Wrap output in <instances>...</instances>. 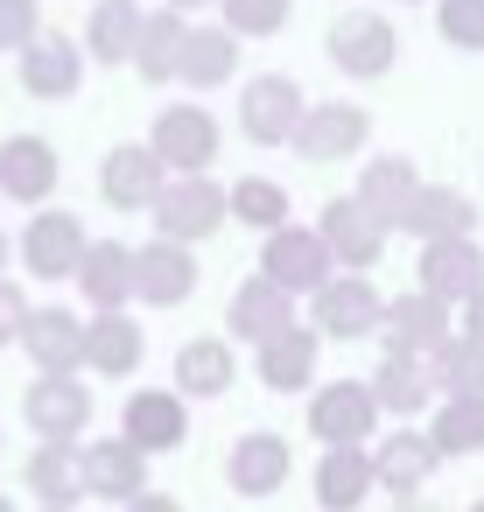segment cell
I'll return each mask as SVG.
<instances>
[{"label":"cell","instance_id":"6da1fadb","mask_svg":"<svg viewBox=\"0 0 484 512\" xmlns=\"http://www.w3.org/2000/svg\"><path fill=\"white\" fill-rule=\"evenodd\" d=\"M232 225V204H225V183L218 176H169L155 211H148V232L155 239H176V246H204Z\"/></svg>","mask_w":484,"mask_h":512},{"label":"cell","instance_id":"7a4b0ae2","mask_svg":"<svg viewBox=\"0 0 484 512\" xmlns=\"http://www.w3.org/2000/svg\"><path fill=\"white\" fill-rule=\"evenodd\" d=\"M302 421L323 449H365V442H379L386 414H379L365 379H316V393L302 400Z\"/></svg>","mask_w":484,"mask_h":512},{"label":"cell","instance_id":"3957f363","mask_svg":"<svg viewBox=\"0 0 484 512\" xmlns=\"http://www.w3.org/2000/svg\"><path fill=\"white\" fill-rule=\"evenodd\" d=\"M323 50H330V64H337L351 85H379V78L400 64V29H393V15H379V8H344V15L330 22Z\"/></svg>","mask_w":484,"mask_h":512},{"label":"cell","instance_id":"277c9868","mask_svg":"<svg viewBox=\"0 0 484 512\" xmlns=\"http://www.w3.org/2000/svg\"><path fill=\"white\" fill-rule=\"evenodd\" d=\"M148 148H155V162H162L169 176H211V162H218V148H225V127H218L211 106L183 99V106H162V113H155Z\"/></svg>","mask_w":484,"mask_h":512},{"label":"cell","instance_id":"5b68a950","mask_svg":"<svg viewBox=\"0 0 484 512\" xmlns=\"http://www.w3.org/2000/svg\"><path fill=\"white\" fill-rule=\"evenodd\" d=\"M85 253H92V232H85V218L64 211V204L29 211V225L15 232V260H22L36 281H78Z\"/></svg>","mask_w":484,"mask_h":512},{"label":"cell","instance_id":"8992f818","mask_svg":"<svg viewBox=\"0 0 484 512\" xmlns=\"http://www.w3.org/2000/svg\"><path fill=\"white\" fill-rule=\"evenodd\" d=\"M379 323H386V295L372 274H337L330 288L309 295V330L323 344H365L379 337Z\"/></svg>","mask_w":484,"mask_h":512},{"label":"cell","instance_id":"52a82bcc","mask_svg":"<svg viewBox=\"0 0 484 512\" xmlns=\"http://www.w3.org/2000/svg\"><path fill=\"white\" fill-rule=\"evenodd\" d=\"M309 113V92L288 78V71H260V78H239V134L253 148H288L295 127Z\"/></svg>","mask_w":484,"mask_h":512},{"label":"cell","instance_id":"ba28073f","mask_svg":"<svg viewBox=\"0 0 484 512\" xmlns=\"http://www.w3.org/2000/svg\"><path fill=\"white\" fill-rule=\"evenodd\" d=\"M85 71H92V57H85V43L64 36V29H43V36L15 57V85H22L36 106H64V99H78Z\"/></svg>","mask_w":484,"mask_h":512},{"label":"cell","instance_id":"9c48e42d","mask_svg":"<svg viewBox=\"0 0 484 512\" xmlns=\"http://www.w3.org/2000/svg\"><path fill=\"white\" fill-rule=\"evenodd\" d=\"M365 141H372V113H365L358 99H316V106L302 113V127H295L288 148H295L302 162L330 169V162H358Z\"/></svg>","mask_w":484,"mask_h":512},{"label":"cell","instance_id":"30bf717a","mask_svg":"<svg viewBox=\"0 0 484 512\" xmlns=\"http://www.w3.org/2000/svg\"><path fill=\"white\" fill-rule=\"evenodd\" d=\"M253 274H267L288 295H316V288L337 281V260H330V246H323L316 225H281V232L260 239V267Z\"/></svg>","mask_w":484,"mask_h":512},{"label":"cell","instance_id":"8fae6325","mask_svg":"<svg viewBox=\"0 0 484 512\" xmlns=\"http://www.w3.org/2000/svg\"><path fill=\"white\" fill-rule=\"evenodd\" d=\"M316 232H323V246H330V260H337V274H372L379 260H386V225L344 190V197H330L323 211H316Z\"/></svg>","mask_w":484,"mask_h":512},{"label":"cell","instance_id":"7c38bea8","mask_svg":"<svg viewBox=\"0 0 484 512\" xmlns=\"http://www.w3.org/2000/svg\"><path fill=\"white\" fill-rule=\"evenodd\" d=\"M64 183V162L43 134H8L0 141V197L22 204V211H50Z\"/></svg>","mask_w":484,"mask_h":512},{"label":"cell","instance_id":"4fadbf2b","mask_svg":"<svg viewBox=\"0 0 484 512\" xmlns=\"http://www.w3.org/2000/svg\"><path fill=\"white\" fill-rule=\"evenodd\" d=\"M120 435L148 456H169V449L190 442V400L176 386H134L120 400Z\"/></svg>","mask_w":484,"mask_h":512},{"label":"cell","instance_id":"5bb4252c","mask_svg":"<svg viewBox=\"0 0 484 512\" xmlns=\"http://www.w3.org/2000/svg\"><path fill=\"white\" fill-rule=\"evenodd\" d=\"M414 288L435 295L442 309H463L484 295V239H435L414 260Z\"/></svg>","mask_w":484,"mask_h":512},{"label":"cell","instance_id":"9a60e30c","mask_svg":"<svg viewBox=\"0 0 484 512\" xmlns=\"http://www.w3.org/2000/svg\"><path fill=\"white\" fill-rule=\"evenodd\" d=\"M449 337H456V309H442V302L421 295V288L386 295V323H379V344H386V351H400V358H435Z\"/></svg>","mask_w":484,"mask_h":512},{"label":"cell","instance_id":"2e32d148","mask_svg":"<svg viewBox=\"0 0 484 512\" xmlns=\"http://www.w3.org/2000/svg\"><path fill=\"white\" fill-rule=\"evenodd\" d=\"M85 344H92V316H78V309H64V302L36 309L29 330H22V351H29V365H36L43 379L85 372Z\"/></svg>","mask_w":484,"mask_h":512},{"label":"cell","instance_id":"e0dca14e","mask_svg":"<svg viewBox=\"0 0 484 512\" xmlns=\"http://www.w3.org/2000/svg\"><path fill=\"white\" fill-rule=\"evenodd\" d=\"M22 421L36 428V442H78L85 428H92V386H85V372H71V379H29V393H22Z\"/></svg>","mask_w":484,"mask_h":512},{"label":"cell","instance_id":"ac0fdd59","mask_svg":"<svg viewBox=\"0 0 484 512\" xmlns=\"http://www.w3.org/2000/svg\"><path fill=\"white\" fill-rule=\"evenodd\" d=\"M435 470H442V456H435L428 428H414V421H400L372 442V484L393 491V498H421L435 484Z\"/></svg>","mask_w":484,"mask_h":512},{"label":"cell","instance_id":"d6986e66","mask_svg":"<svg viewBox=\"0 0 484 512\" xmlns=\"http://www.w3.org/2000/svg\"><path fill=\"white\" fill-rule=\"evenodd\" d=\"M197 246H176V239H148L134 246V302L148 309H183L197 295Z\"/></svg>","mask_w":484,"mask_h":512},{"label":"cell","instance_id":"ffe728a7","mask_svg":"<svg viewBox=\"0 0 484 512\" xmlns=\"http://www.w3.org/2000/svg\"><path fill=\"white\" fill-rule=\"evenodd\" d=\"M288 477H295V449H288V435H274V428H246V435L232 442V456H225V484H232L239 498H281Z\"/></svg>","mask_w":484,"mask_h":512},{"label":"cell","instance_id":"44dd1931","mask_svg":"<svg viewBox=\"0 0 484 512\" xmlns=\"http://www.w3.org/2000/svg\"><path fill=\"white\" fill-rule=\"evenodd\" d=\"M302 316H295V295L288 288H274L267 274H246L239 288H232V302H225V337L232 344H267V337H281V330H295Z\"/></svg>","mask_w":484,"mask_h":512},{"label":"cell","instance_id":"7402d4cb","mask_svg":"<svg viewBox=\"0 0 484 512\" xmlns=\"http://www.w3.org/2000/svg\"><path fill=\"white\" fill-rule=\"evenodd\" d=\"M239 64H246V43H239L225 22H190V43H183V71H176V85L197 92V99H211V92L239 85Z\"/></svg>","mask_w":484,"mask_h":512},{"label":"cell","instance_id":"603a6c76","mask_svg":"<svg viewBox=\"0 0 484 512\" xmlns=\"http://www.w3.org/2000/svg\"><path fill=\"white\" fill-rule=\"evenodd\" d=\"M162 183H169V169L155 162L148 141H120V148H106V162H99V197H106L113 211H155Z\"/></svg>","mask_w":484,"mask_h":512},{"label":"cell","instance_id":"cb8c5ba5","mask_svg":"<svg viewBox=\"0 0 484 512\" xmlns=\"http://www.w3.org/2000/svg\"><path fill=\"white\" fill-rule=\"evenodd\" d=\"M169 386L183 400H225L239 386V344L232 337H190L169 358Z\"/></svg>","mask_w":484,"mask_h":512},{"label":"cell","instance_id":"d4e9b609","mask_svg":"<svg viewBox=\"0 0 484 512\" xmlns=\"http://www.w3.org/2000/svg\"><path fill=\"white\" fill-rule=\"evenodd\" d=\"M85 491L106 498V505H134L148 484V449H134L127 435H92L85 442Z\"/></svg>","mask_w":484,"mask_h":512},{"label":"cell","instance_id":"484cf974","mask_svg":"<svg viewBox=\"0 0 484 512\" xmlns=\"http://www.w3.org/2000/svg\"><path fill=\"white\" fill-rule=\"evenodd\" d=\"M141 22H148L141 0H92L85 36H78V43H85V57H92V71H134Z\"/></svg>","mask_w":484,"mask_h":512},{"label":"cell","instance_id":"4316f807","mask_svg":"<svg viewBox=\"0 0 484 512\" xmlns=\"http://www.w3.org/2000/svg\"><path fill=\"white\" fill-rule=\"evenodd\" d=\"M477 197L470 190H456V183H421V197L407 204V218H400V232L414 239V246H435V239H477Z\"/></svg>","mask_w":484,"mask_h":512},{"label":"cell","instance_id":"83f0119b","mask_svg":"<svg viewBox=\"0 0 484 512\" xmlns=\"http://www.w3.org/2000/svg\"><path fill=\"white\" fill-rule=\"evenodd\" d=\"M71 288L85 295L92 316L134 309V246H127V239H92V253H85V267H78Z\"/></svg>","mask_w":484,"mask_h":512},{"label":"cell","instance_id":"f1b7e54d","mask_svg":"<svg viewBox=\"0 0 484 512\" xmlns=\"http://www.w3.org/2000/svg\"><path fill=\"white\" fill-rule=\"evenodd\" d=\"M316 358H323V337L309 323H295V330H281L253 351V372H260L267 393H316Z\"/></svg>","mask_w":484,"mask_h":512},{"label":"cell","instance_id":"f546056e","mask_svg":"<svg viewBox=\"0 0 484 512\" xmlns=\"http://www.w3.org/2000/svg\"><path fill=\"white\" fill-rule=\"evenodd\" d=\"M386 232H400V218H407V204L421 197V169L407 162V155H372V162H358V190H351Z\"/></svg>","mask_w":484,"mask_h":512},{"label":"cell","instance_id":"4dcf8cb0","mask_svg":"<svg viewBox=\"0 0 484 512\" xmlns=\"http://www.w3.org/2000/svg\"><path fill=\"white\" fill-rule=\"evenodd\" d=\"M22 484H29V498L78 512V498H92V491H85V442H36Z\"/></svg>","mask_w":484,"mask_h":512},{"label":"cell","instance_id":"1f68e13d","mask_svg":"<svg viewBox=\"0 0 484 512\" xmlns=\"http://www.w3.org/2000/svg\"><path fill=\"white\" fill-rule=\"evenodd\" d=\"M141 358H148V330H141L134 309L92 316V344H85V372H92V379H134Z\"/></svg>","mask_w":484,"mask_h":512},{"label":"cell","instance_id":"d6a6232c","mask_svg":"<svg viewBox=\"0 0 484 512\" xmlns=\"http://www.w3.org/2000/svg\"><path fill=\"white\" fill-rule=\"evenodd\" d=\"M372 400H379V414H393V421H421L428 414V400H435V379H428V358H400V351H386L379 365H372Z\"/></svg>","mask_w":484,"mask_h":512},{"label":"cell","instance_id":"836d02e7","mask_svg":"<svg viewBox=\"0 0 484 512\" xmlns=\"http://www.w3.org/2000/svg\"><path fill=\"white\" fill-rule=\"evenodd\" d=\"M183 43H190V15H176V8H148V22H141V50H134V78L141 85H176V71H183Z\"/></svg>","mask_w":484,"mask_h":512},{"label":"cell","instance_id":"e575fe53","mask_svg":"<svg viewBox=\"0 0 484 512\" xmlns=\"http://www.w3.org/2000/svg\"><path fill=\"white\" fill-rule=\"evenodd\" d=\"M309 491H316L323 512H358L372 498V449H323Z\"/></svg>","mask_w":484,"mask_h":512},{"label":"cell","instance_id":"d590c367","mask_svg":"<svg viewBox=\"0 0 484 512\" xmlns=\"http://www.w3.org/2000/svg\"><path fill=\"white\" fill-rule=\"evenodd\" d=\"M225 204H232V225H246V232H281V225H295V197H288V183H274V176H239V183H225Z\"/></svg>","mask_w":484,"mask_h":512},{"label":"cell","instance_id":"8d00e7d4","mask_svg":"<svg viewBox=\"0 0 484 512\" xmlns=\"http://www.w3.org/2000/svg\"><path fill=\"white\" fill-rule=\"evenodd\" d=\"M428 442H435L442 463H449V456H484V393H477V400H435Z\"/></svg>","mask_w":484,"mask_h":512},{"label":"cell","instance_id":"74e56055","mask_svg":"<svg viewBox=\"0 0 484 512\" xmlns=\"http://www.w3.org/2000/svg\"><path fill=\"white\" fill-rule=\"evenodd\" d=\"M428 379H435V400H477L484 393V351L470 337H449L428 358Z\"/></svg>","mask_w":484,"mask_h":512},{"label":"cell","instance_id":"f35d334b","mask_svg":"<svg viewBox=\"0 0 484 512\" xmlns=\"http://www.w3.org/2000/svg\"><path fill=\"white\" fill-rule=\"evenodd\" d=\"M218 22L239 36V43H267L295 22V0H218Z\"/></svg>","mask_w":484,"mask_h":512},{"label":"cell","instance_id":"ab89813d","mask_svg":"<svg viewBox=\"0 0 484 512\" xmlns=\"http://www.w3.org/2000/svg\"><path fill=\"white\" fill-rule=\"evenodd\" d=\"M435 36L449 50L484 57V0H435Z\"/></svg>","mask_w":484,"mask_h":512},{"label":"cell","instance_id":"60d3db41","mask_svg":"<svg viewBox=\"0 0 484 512\" xmlns=\"http://www.w3.org/2000/svg\"><path fill=\"white\" fill-rule=\"evenodd\" d=\"M36 8H43V0H0V57H22V50L43 36Z\"/></svg>","mask_w":484,"mask_h":512},{"label":"cell","instance_id":"b9f144b4","mask_svg":"<svg viewBox=\"0 0 484 512\" xmlns=\"http://www.w3.org/2000/svg\"><path fill=\"white\" fill-rule=\"evenodd\" d=\"M29 295H22V281H8V274H0V351H8V344H22V330H29Z\"/></svg>","mask_w":484,"mask_h":512},{"label":"cell","instance_id":"7bdbcfd3","mask_svg":"<svg viewBox=\"0 0 484 512\" xmlns=\"http://www.w3.org/2000/svg\"><path fill=\"white\" fill-rule=\"evenodd\" d=\"M456 337H470V344H477V351H484V295H477V302H463V309H456Z\"/></svg>","mask_w":484,"mask_h":512},{"label":"cell","instance_id":"ee69618b","mask_svg":"<svg viewBox=\"0 0 484 512\" xmlns=\"http://www.w3.org/2000/svg\"><path fill=\"white\" fill-rule=\"evenodd\" d=\"M120 512H183V498H169V491H141V498L120 505Z\"/></svg>","mask_w":484,"mask_h":512},{"label":"cell","instance_id":"f6af8a7d","mask_svg":"<svg viewBox=\"0 0 484 512\" xmlns=\"http://www.w3.org/2000/svg\"><path fill=\"white\" fill-rule=\"evenodd\" d=\"M162 8H176V15H190V22H197V15H211V8H218V0H162Z\"/></svg>","mask_w":484,"mask_h":512},{"label":"cell","instance_id":"bcb514c9","mask_svg":"<svg viewBox=\"0 0 484 512\" xmlns=\"http://www.w3.org/2000/svg\"><path fill=\"white\" fill-rule=\"evenodd\" d=\"M393 512H442L435 498H393Z\"/></svg>","mask_w":484,"mask_h":512},{"label":"cell","instance_id":"7dc6e473","mask_svg":"<svg viewBox=\"0 0 484 512\" xmlns=\"http://www.w3.org/2000/svg\"><path fill=\"white\" fill-rule=\"evenodd\" d=\"M8 260H15V239H8V232H0V274H8Z\"/></svg>","mask_w":484,"mask_h":512},{"label":"cell","instance_id":"c3c4849f","mask_svg":"<svg viewBox=\"0 0 484 512\" xmlns=\"http://www.w3.org/2000/svg\"><path fill=\"white\" fill-rule=\"evenodd\" d=\"M0 512H15V498H8V491H0Z\"/></svg>","mask_w":484,"mask_h":512},{"label":"cell","instance_id":"681fc988","mask_svg":"<svg viewBox=\"0 0 484 512\" xmlns=\"http://www.w3.org/2000/svg\"><path fill=\"white\" fill-rule=\"evenodd\" d=\"M36 512H64V505H36Z\"/></svg>","mask_w":484,"mask_h":512},{"label":"cell","instance_id":"f907efd6","mask_svg":"<svg viewBox=\"0 0 484 512\" xmlns=\"http://www.w3.org/2000/svg\"><path fill=\"white\" fill-rule=\"evenodd\" d=\"M463 512H484V498H477V505H463Z\"/></svg>","mask_w":484,"mask_h":512},{"label":"cell","instance_id":"816d5d0a","mask_svg":"<svg viewBox=\"0 0 484 512\" xmlns=\"http://www.w3.org/2000/svg\"><path fill=\"white\" fill-rule=\"evenodd\" d=\"M400 8H421V0H400Z\"/></svg>","mask_w":484,"mask_h":512}]
</instances>
